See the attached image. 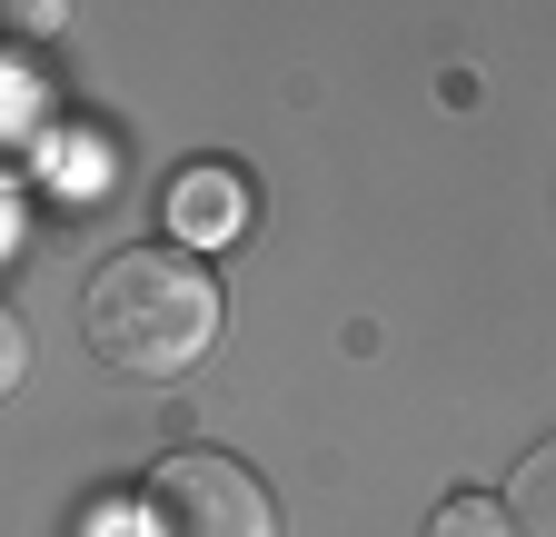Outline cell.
Wrapping results in <instances>:
<instances>
[{"mask_svg":"<svg viewBox=\"0 0 556 537\" xmlns=\"http://www.w3.org/2000/svg\"><path fill=\"white\" fill-rule=\"evenodd\" d=\"M90 359H110L119 378H179L208 339H219V279L189 249H119L90 268Z\"/></svg>","mask_w":556,"mask_h":537,"instance_id":"obj_1","label":"cell"},{"mask_svg":"<svg viewBox=\"0 0 556 537\" xmlns=\"http://www.w3.org/2000/svg\"><path fill=\"white\" fill-rule=\"evenodd\" d=\"M139 508H150V537H278V498L249 478L239 458H219V448L160 458L150 488H139Z\"/></svg>","mask_w":556,"mask_h":537,"instance_id":"obj_2","label":"cell"},{"mask_svg":"<svg viewBox=\"0 0 556 537\" xmlns=\"http://www.w3.org/2000/svg\"><path fill=\"white\" fill-rule=\"evenodd\" d=\"M160 210H169V239H229L239 220H249V189H239V170H219V160H199V170H179L169 179V199H160Z\"/></svg>","mask_w":556,"mask_h":537,"instance_id":"obj_3","label":"cell"},{"mask_svg":"<svg viewBox=\"0 0 556 537\" xmlns=\"http://www.w3.org/2000/svg\"><path fill=\"white\" fill-rule=\"evenodd\" d=\"M507 517L517 537H556V438L536 458H517V488H507Z\"/></svg>","mask_w":556,"mask_h":537,"instance_id":"obj_4","label":"cell"},{"mask_svg":"<svg viewBox=\"0 0 556 537\" xmlns=\"http://www.w3.org/2000/svg\"><path fill=\"white\" fill-rule=\"evenodd\" d=\"M428 537H517V517H507V498H486V488H457V498H438Z\"/></svg>","mask_w":556,"mask_h":537,"instance_id":"obj_5","label":"cell"},{"mask_svg":"<svg viewBox=\"0 0 556 537\" xmlns=\"http://www.w3.org/2000/svg\"><path fill=\"white\" fill-rule=\"evenodd\" d=\"M21 378H30V328H21V309H11V299H0V398H11Z\"/></svg>","mask_w":556,"mask_h":537,"instance_id":"obj_6","label":"cell"},{"mask_svg":"<svg viewBox=\"0 0 556 537\" xmlns=\"http://www.w3.org/2000/svg\"><path fill=\"white\" fill-rule=\"evenodd\" d=\"M70 0H0V30H60Z\"/></svg>","mask_w":556,"mask_h":537,"instance_id":"obj_7","label":"cell"}]
</instances>
